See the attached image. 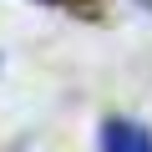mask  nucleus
Instances as JSON below:
<instances>
[{
    "instance_id": "obj_2",
    "label": "nucleus",
    "mask_w": 152,
    "mask_h": 152,
    "mask_svg": "<svg viewBox=\"0 0 152 152\" xmlns=\"http://www.w3.org/2000/svg\"><path fill=\"white\" fill-rule=\"evenodd\" d=\"M46 5H81V10H91V0H46Z\"/></svg>"
},
{
    "instance_id": "obj_1",
    "label": "nucleus",
    "mask_w": 152,
    "mask_h": 152,
    "mask_svg": "<svg viewBox=\"0 0 152 152\" xmlns=\"http://www.w3.org/2000/svg\"><path fill=\"white\" fill-rule=\"evenodd\" d=\"M102 152H152V132H147L142 122L107 117V122H102Z\"/></svg>"
}]
</instances>
